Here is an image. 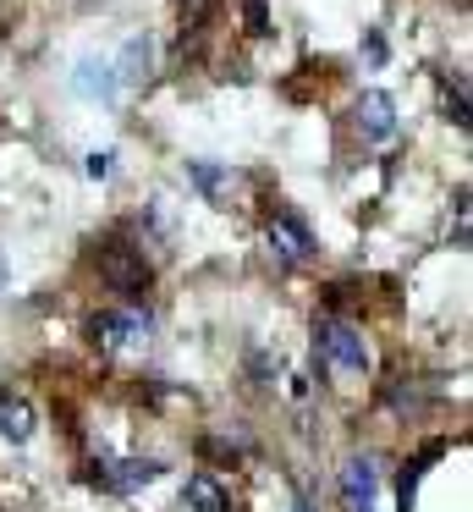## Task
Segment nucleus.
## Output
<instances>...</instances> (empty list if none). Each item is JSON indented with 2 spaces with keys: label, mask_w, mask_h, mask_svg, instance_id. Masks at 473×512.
Instances as JSON below:
<instances>
[{
  "label": "nucleus",
  "mask_w": 473,
  "mask_h": 512,
  "mask_svg": "<svg viewBox=\"0 0 473 512\" xmlns=\"http://www.w3.org/2000/svg\"><path fill=\"white\" fill-rule=\"evenodd\" d=\"M187 182H193L209 204H220V199H226V188H231V171L226 166H209V160H187Z\"/></svg>",
  "instance_id": "obj_11"
},
{
  "label": "nucleus",
  "mask_w": 473,
  "mask_h": 512,
  "mask_svg": "<svg viewBox=\"0 0 473 512\" xmlns=\"http://www.w3.org/2000/svg\"><path fill=\"white\" fill-rule=\"evenodd\" d=\"M33 430H39V413H33V402L22 397V391H0V435H6L11 446H28Z\"/></svg>",
  "instance_id": "obj_8"
},
{
  "label": "nucleus",
  "mask_w": 473,
  "mask_h": 512,
  "mask_svg": "<svg viewBox=\"0 0 473 512\" xmlns=\"http://www.w3.org/2000/svg\"><path fill=\"white\" fill-rule=\"evenodd\" d=\"M83 171H88V177H94V182H105L110 171H116V155H110V149H94V155L83 160Z\"/></svg>",
  "instance_id": "obj_14"
},
{
  "label": "nucleus",
  "mask_w": 473,
  "mask_h": 512,
  "mask_svg": "<svg viewBox=\"0 0 473 512\" xmlns=\"http://www.w3.org/2000/svg\"><path fill=\"white\" fill-rule=\"evenodd\" d=\"M314 353L341 375H369V342L347 320H314Z\"/></svg>",
  "instance_id": "obj_1"
},
{
  "label": "nucleus",
  "mask_w": 473,
  "mask_h": 512,
  "mask_svg": "<svg viewBox=\"0 0 473 512\" xmlns=\"http://www.w3.org/2000/svg\"><path fill=\"white\" fill-rule=\"evenodd\" d=\"M341 501H347V512H380V468H374V457H352L341 468Z\"/></svg>",
  "instance_id": "obj_6"
},
{
  "label": "nucleus",
  "mask_w": 473,
  "mask_h": 512,
  "mask_svg": "<svg viewBox=\"0 0 473 512\" xmlns=\"http://www.w3.org/2000/svg\"><path fill=\"white\" fill-rule=\"evenodd\" d=\"M88 331H94V342L105 353H127V347H138L149 336V314L143 309H105V314H94Z\"/></svg>",
  "instance_id": "obj_3"
},
{
  "label": "nucleus",
  "mask_w": 473,
  "mask_h": 512,
  "mask_svg": "<svg viewBox=\"0 0 473 512\" xmlns=\"http://www.w3.org/2000/svg\"><path fill=\"white\" fill-rule=\"evenodd\" d=\"M165 474V463H154V457H121V463H94V485L110 490V496H132V490L154 485V479Z\"/></svg>",
  "instance_id": "obj_4"
},
{
  "label": "nucleus",
  "mask_w": 473,
  "mask_h": 512,
  "mask_svg": "<svg viewBox=\"0 0 473 512\" xmlns=\"http://www.w3.org/2000/svg\"><path fill=\"white\" fill-rule=\"evenodd\" d=\"M358 133L369 138V144H385V138H396V100L385 89H369L358 100Z\"/></svg>",
  "instance_id": "obj_7"
},
{
  "label": "nucleus",
  "mask_w": 473,
  "mask_h": 512,
  "mask_svg": "<svg viewBox=\"0 0 473 512\" xmlns=\"http://www.w3.org/2000/svg\"><path fill=\"white\" fill-rule=\"evenodd\" d=\"M143 72H149V39H132L127 56H121V67H116V78L121 83H138Z\"/></svg>",
  "instance_id": "obj_12"
},
{
  "label": "nucleus",
  "mask_w": 473,
  "mask_h": 512,
  "mask_svg": "<svg viewBox=\"0 0 473 512\" xmlns=\"http://www.w3.org/2000/svg\"><path fill=\"white\" fill-rule=\"evenodd\" d=\"M440 100H446V116H451V122L468 127V94H462V83L440 78Z\"/></svg>",
  "instance_id": "obj_13"
},
{
  "label": "nucleus",
  "mask_w": 473,
  "mask_h": 512,
  "mask_svg": "<svg viewBox=\"0 0 473 512\" xmlns=\"http://www.w3.org/2000/svg\"><path fill=\"white\" fill-rule=\"evenodd\" d=\"M187 507H198V512H237V507H231V496H226V485H220L215 474H193V479H187Z\"/></svg>",
  "instance_id": "obj_10"
},
{
  "label": "nucleus",
  "mask_w": 473,
  "mask_h": 512,
  "mask_svg": "<svg viewBox=\"0 0 473 512\" xmlns=\"http://www.w3.org/2000/svg\"><path fill=\"white\" fill-rule=\"evenodd\" d=\"M270 254L281 259V265H303L308 254H314V232L303 226V215L297 210H275V221H270Z\"/></svg>",
  "instance_id": "obj_5"
},
{
  "label": "nucleus",
  "mask_w": 473,
  "mask_h": 512,
  "mask_svg": "<svg viewBox=\"0 0 473 512\" xmlns=\"http://www.w3.org/2000/svg\"><path fill=\"white\" fill-rule=\"evenodd\" d=\"M72 89L83 94V100H116V89H121V78H116V67H110V61H77V78H72Z\"/></svg>",
  "instance_id": "obj_9"
},
{
  "label": "nucleus",
  "mask_w": 473,
  "mask_h": 512,
  "mask_svg": "<svg viewBox=\"0 0 473 512\" xmlns=\"http://www.w3.org/2000/svg\"><path fill=\"white\" fill-rule=\"evenodd\" d=\"M99 281L110 292H121V298H138V292H149L154 265L143 259L138 243H105L99 248Z\"/></svg>",
  "instance_id": "obj_2"
}]
</instances>
